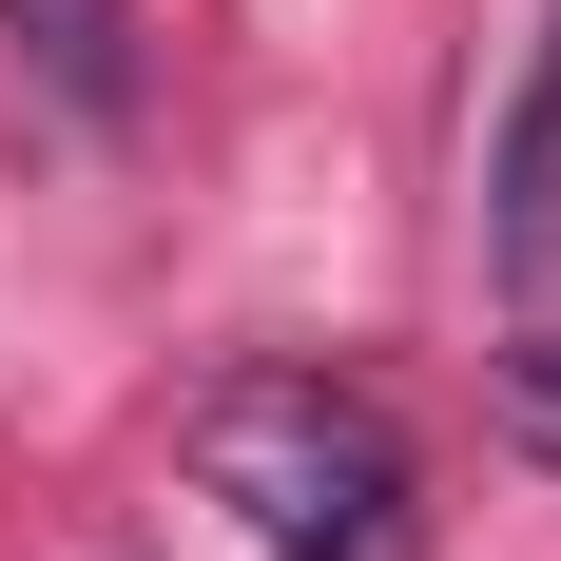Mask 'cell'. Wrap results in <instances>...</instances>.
<instances>
[{
  "label": "cell",
  "instance_id": "6da1fadb",
  "mask_svg": "<svg viewBox=\"0 0 561 561\" xmlns=\"http://www.w3.org/2000/svg\"><path fill=\"white\" fill-rule=\"evenodd\" d=\"M194 484H214L272 561H407L426 542L407 426L368 388H330V368H232V388L194 407Z\"/></svg>",
  "mask_w": 561,
  "mask_h": 561
},
{
  "label": "cell",
  "instance_id": "3957f363",
  "mask_svg": "<svg viewBox=\"0 0 561 561\" xmlns=\"http://www.w3.org/2000/svg\"><path fill=\"white\" fill-rule=\"evenodd\" d=\"M504 426L561 465V330H523V348H504Z\"/></svg>",
  "mask_w": 561,
  "mask_h": 561
},
{
  "label": "cell",
  "instance_id": "7a4b0ae2",
  "mask_svg": "<svg viewBox=\"0 0 561 561\" xmlns=\"http://www.w3.org/2000/svg\"><path fill=\"white\" fill-rule=\"evenodd\" d=\"M20 20H39V58L78 78V98H116V0H20Z\"/></svg>",
  "mask_w": 561,
  "mask_h": 561
}]
</instances>
